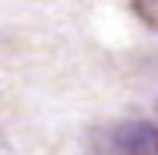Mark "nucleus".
<instances>
[{"label": "nucleus", "mask_w": 158, "mask_h": 155, "mask_svg": "<svg viewBox=\"0 0 158 155\" xmlns=\"http://www.w3.org/2000/svg\"><path fill=\"white\" fill-rule=\"evenodd\" d=\"M114 149L121 155H158V128L148 122H128L114 128Z\"/></svg>", "instance_id": "nucleus-1"}, {"label": "nucleus", "mask_w": 158, "mask_h": 155, "mask_svg": "<svg viewBox=\"0 0 158 155\" xmlns=\"http://www.w3.org/2000/svg\"><path fill=\"white\" fill-rule=\"evenodd\" d=\"M131 10L141 17V24L158 31V0H131Z\"/></svg>", "instance_id": "nucleus-2"}]
</instances>
